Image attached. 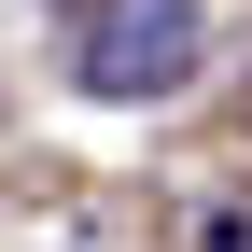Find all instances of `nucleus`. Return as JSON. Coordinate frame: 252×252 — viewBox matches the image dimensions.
I'll list each match as a JSON object with an SVG mask.
<instances>
[{"mask_svg": "<svg viewBox=\"0 0 252 252\" xmlns=\"http://www.w3.org/2000/svg\"><path fill=\"white\" fill-rule=\"evenodd\" d=\"M196 42H210L196 0H84L70 84L84 98H182V84H196Z\"/></svg>", "mask_w": 252, "mask_h": 252, "instance_id": "nucleus-1", "label": "nucleus"}, {"mask_svg": "<svg viewBox=\"0 0 252 252\" xmlns=\"http://www.w3.org/2000/svg\"><path fill=\"white\" fill-rule=\"evenodd\" d=\"M196 252H252V210H210V224H196Z\"/></svg>", "mask_w": 252, "mask_h": 252, "instance_id": "nucleus-2", "label": "nucleus"}]
</instances>
